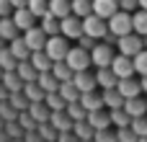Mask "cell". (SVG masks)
I'll return each mask as SVG.
<instances>
[{"label":"cell","instance_id":"23","mask_svg":"<svg viewBox=\"0 0 147 142\" xmlns=\"http://www.w3.org/2000/svg\"><path fill=\"white\" fill-rule=\"evenodd\" d=\"M0 83L5 85L8 93H18V91H23V80L18 78L16 70H13V72H3V75H0Z\"/></svg>","mask_w":147,"mask_h":142},{"label":"cell","instance_id":"33","mask_svg":"<svg viewBox=\"0 0 147 142\" xmlns=\"http://www.w3.org/2000/svg\"><path fill=\"white\" fill-rule=\"evenodd\" d=\"M70 8H72V16L85 18L93 13V0H70Z\"/></svg>","mask_w":147,"mask_h":142},{"label":"cell","instance_id":"10","mask_svg":"<svg viewBox=\"0 0 147 142\" xmlns=\"http://www.w3.org/2000/svg\"><path fill=\"white\" fill-rule=\"evenodd\" d=\"M10 18H13V23H16L18 31H28L31 26H36V16H34L28 8H16V10L10 13Z\"/></svg>","mask_w":147,"mask_h":142},{"label":"cell","instance_id":"50","mask_svg":"<svg viewBox=\"0 0 147 142\" xmlns=\"http://www.w3.org/2000/svg\"><path fill=\"white\" fill-rule=\"evenodd\" d=\"M13 13V3L10 0H0V18H8Z\"/></svg>","mask_w":147,"mask_h":142},{"label":"cell","instance_id":"53","mask_svg":"<svg viewBox=\"0 0 147 142\" xmlns=\"http://www.w3.org/2000/svg\"><path fill=\"white\" fill-rule=\"evenodd\" d=\"M10 3H13V10H16V8H26L28 0H10Z\"/></svg>","mask_w":147,"mask_h":142},{"label":"cell","instance_id":"13","mask_svg":"<svg viewBox=\"0 0 147 142\" xmlns=\"http://www.w3.org/2000/svg\"><path fill=\"white\" fill-rule=\"evenodd\" d=\"M124 111H127L132 119L147 116V98H142V96H137V98H127V101H124Z\"/></svg>","mask_w":147,"mask_h":142},{"label":"cell","instance_id":"60","mask_svg":"<svg viewBox=\"0 0 147 142\" xmlns=\"http://www.w3.org/2000/svg\"><path fill=\"white\" fill-rule=\"evenodd\" d=\"M0 75H3V70H0Z\"/></svg>","mask_w":147,"mask_h":142},{"label":"cell","instance_id":"56","mask_svg":"<svg viewBox=\"0 0 147 142\" xmlns=\"http://www.w3.org/2000/svg\"><path fill=\"white\" fill-rule=\"evenodd\" d=\"M142 41H145V49H147V36H142Z\"/></svg>","mask_w":147,"mask_h":142},{"label":"cell","instance_id":"8","mask_svg":"<svg viewBox=\"0 0 147 142\" xmlns=\"http://www.w3.org/2000/svg\"><path fill=\"white\" fill-rule=\"evenodd\" d=\"M111 70H114V75H116L119 80H124V78H134V75H137V72H134V62H132V57H124V54H116V57H114Z\"/></svg>","mask_w":147,"mask_h":142},{"label":"cell","instance_id":"44","mask_svg":"<svg viewBox=\"0 0 147 142\" xmlns=\"http://www.w3.org/2000/svg\"><path fill=\"white\" fill-rule=\"evenodd\" d=\"M93 142H116V129H96L93 135Z\"/></svg>","mask_w":147,"mask_h":142},{"label":"cell","instance_id":"9","mask_svg":"<svg viewBox=\"0 0 147 142\" xmlns=\"http://www.w3.org/2000/svg\"><path fill=\"white\" fill-rule=\"evenodd\" d=\"M47 34L39 28V26H31L28 31H23V41H26V47L31 49V52H41L44 49V44H47Z\"/></svg>","mask_w":147,"mask_h":142},{"label":"cell","instance_id":"59","mask_svg":"<svg viewBox=\"0 0 147 142\" xmlns=\"http://www.w3.org/2000/svg\"><path fill=\"white\" fill-rule=\"evenodd\" d=\"M85 142H93V140H85Z\"/></svg>","mask_w":147,"mask_h":142},{"label":"cell","instance_id":"51","mask_svg":"<svg viewBox=\"0 0 147 142\" xmlns=\"http://www.w3.org/2000/svg\"><path fill=\"white\" fill-rule=\"evenodd\" d=\"M57 142H80L72 132H62V135H57Z\"/></svg>","mask_w":147,"mask_h":142},{"label":"cell","instance_id":"12","mask_svg":"<svg viewBox=\"0 0 147 142\" xmlns=\"http://www.w3.org/2000/svg\"><path fill=\"white\" fill-rule=\"evenodd\" d=\"M116 91L124 96V101H127V98H137V96H142V85H140L137 78H124V80H119V83H116Z\"/></svg>","mask_w":147,"mask_h":142},{"label":"cell","instance_id":"61","mask_svg":"<svg viewBox=\"0 0 147 142\" xmlns=\"http://www.w3.org/2000/svg\"><path fill=\"white\" fill-rule=\"evenodd\" d=\"M54 142H57V140H54Z\"/></svg>","mask_w":147,"mask_h":142},{"label":"cell","instance_id":"24","mask_svg":"<svg viewBox=\"0 0 147 142\" xmlns=\"http://www.w3.org/2000/svg\"><path fill=\"white\" fill-rule=\"evenodd\" d=\"M39 28H41L47 36H57V34H59V18H54L52 13H47V16L39 18Z\"/></svg>","mask_w":147,"mask_h":142},{"label":"cell","instance_id":"49","mask_svg":"<svg viewBox=\"0 0 147 142\" xmlns=\"http://www.w3.org/2000/svg\"><path fill=\"white\" fill-rule=\"evenodd\" d=\"M96 44H98V41H96V39H90V36H85V34H83V36L78 39V47H83V49H88V52H90V49H93Z\"/></svg>","mask_w":147,"mask_h":142},{"label":"cell","instance_id":"11","mask_svg":"<svg viewBox=\"0 0 147 142\" xmlns=\"http://www.w3.org/2000/svg\"><path fill=\"white\" fill-rule=\"evenodd\" d=\"M72 83L78 85V91H80V93H90V91H96V88H98V85H96V72H90V70L75 72V75H72Z\"/></svg>","mask_w":147,"mask_h":142},{"label":"cell","instance_id":"32","mask_svg":"<svg viewBox=\"0 0 147 142\" xmlns=\"http://www.w3.org/2000/svg\"><path fill=\"white\" fill-rule=\"evenodd\" d=\"M49 72H52V75H54V78H57L59 83H65V80H72V75H75V72L70 70V65H67L65 60H62V62H54Z\"/></svg>","mask_w":147,"mask_h":142},{"label":"cell","instance_id":"2","mask_svg":"<svg viewBox=\"0 0 147 142\" xmlns=\"http://www.w3.org/2000/svg\"><path fill=\"white\" fill-rule=\"evenodd\" d=\"M106 23H109V34H111V36H116V39H121V36H127V34H132V13L116 10Z\"/></svg>","mask_w":147,"mask_h":142},{"label":"cell","instance_id":"7","mask_svg":"<svg viewBox=\"0 0 147 142\" xmlns=\"http://www.w3.org/2000/svg\"><path fill=\"white\" fill-rule=\"evenodd\" d=\"M59 34L65 39H80L83 36V18L78 16H67L59 21Z\"/></svg>","mask_w":147,"mask_h":142},{"label":"cell","instance_id":"34","mask_svg":"<svg viewBox=\"0 0 147 142\" xmlns=\"http://www.w3.org/2000/svg\"><path fill=\"white\" fill-rule=\"evenodd\" d=\"M72 135H75L80 142H85V140H93L96 129H93L88 122H75V124H72Z\"/></svg>","mask_w":147,"mask_h":142},{"label":"cell","instance_id":"17","mask_svg":"<svg viewBox=\"0 0 147 142\" xmlns=\"http://www.w3.org/2000/svg\"><path fill=\"white\" fill-rule=\"evenodd\" d=\"M119 10V3L116 0H93V13L103 21H109L114 13Z\"/></svg>","mask_w":147,"mask_h":142},{"label":"cell","instance_id":"36","mask_svg":"<svg viewBox=\"0 0 147 142\" xmlns=\"http://www.w3.org/2000/svg\"><path fill=\"white\" fill-rule=\"evenodd\" d=\"M16 67H18V60L10 54L8 47H3V49H0V70H3V72H13Z\"/></svg>","mask_w":147,"mask_h":142},{"label":"cell","instance_id":"15","mask_svg":"<svg viewBox=\"0 0 147 142\" xmlns=\"http://www.w3.org/2000/svg\"><path fill=\"white\" fill-rule=\"evenodd\" d=\"M85 122L93 127V129H109L111 127V116H109V109H98V111H88Z\"/></svg>","mask_w":147,"mask_h":142},{"label":"cell","instance_id":"29","mask_svg":"<svg viewBox=\"0 0 147 142\" xmlns=\"http://www.w3.org/2000/svg\"><path fill=\"white\" fill-rule=\"evenodd\" d=\"M16 72H18V78L23 80V83H34L36 78H39V72H36V67L26 60V62H18V67H16Z\"/></svg>","mask_w":147,"mask_h":142},{"label":"cell","instance_id":"28","mask_svg":"<svg viewBox=\"0 0 147 142\" xmlns=\"http://www.w3.org/2000/svg\"><path fill=\"white\" fill-rule=\"evenodd\" d=\"M0 39H3V41L18 39V28H16V23H13L10 16H8V18H0Z\"/></svg>","mask_w":147,"mask_h":142},{"label":"cell","instance_id":"14","mask_svg":"<svg viewBox=\"0 0 147 142\" xmlns=\"http://www.w3.org/2000/svg\"><path fill=\"white\" fill-rule=\"evenodd\" d=\"M116 83H119V78L114 75V70H111V67H98V70H96V85H98L101 91L116 88Z\"/></svg>","mask_w":147,"mask_h":142},{"label":"cell","instance_id":"1","mask_svg":"<svg viewBox=\"0 0 147 142\" xmlns=\"http://www.w3.org/2000/svg\"><path fill=\"white\" fill-rule=\"evenodd\" d=\"M44 52H47V57H49L52 62H62V60L67 57V52H70V39H65L62 34L49 36L47 44H44Z\"/></svg>","mask_w":147,"mask_h":142},{"label":"cell","instance_id":"52","mask_svg":"<svg viewBox=\"0 0 147 142\" xmlns=\"http://www.w3.org/2000/svg\"><path fill=\"white\" fill-rule=\"evenodd\" d=\"M8 96H10V93H8V91H5V85L0 83V101H8Z\"/></svg>","mask_w":147,"mask_h":142},{"label":"cell","instance_id":"46","mask_svg":"<svg viewBox=\"0 0 147 142\" xmlns=\"http://www.w3.org/2000/svg\"><path fill=\"white\" fill-rule=\"evenodd\" d=\"M140 137L132 132V127H121V129H116V142H137Z\"/></svg>","mask_w":147,"mask_h":142},{"label":"cell","instance_id":"27","mask_svg":"<svg viewBox=\"0 0 147 142\" xmlns=\"http://www.w3.org/2000/svg\"><path fill=\"white\" fill-rule=\"evenodd\" d=\"M67 103H72V101H80V91H78V85L72 83V80H65V83H59V91H57Z\"/></svg>","mask_w":147,"mask_h":142},{"label":"cell","instance_id":"22","mask_svg":"<svg viewBox=\"0 0 147 142\" xmlns=\"http://www.w3.org/2000/svg\"><path fill=\"white\" fill-rule=\"evenodd\" d=\"M28 62L36 67V72H49V70H52V65H54V62L47 57V52H44V49H41V52H31Z\"/></svg>","mask_w":147,"mask_h":142},{"label":"cell","instance_id":"35","mask_svg":"<svg viewBox=\"0 0 147 142\" xmlns=\"http://www.w3.org/2000/svg\"><path fill=\"white\" fill-rule=\"evenodd\" d=\"M109 116H111V127H116V129L132 124V116H129L124 109H114V111H109Z\"/></svg>","mask_w":147,"mask_h":142},{"label":"cell","instance_id":"54","mask_svg":"<svg viewBox=\"0 0 147 142\" xmlns=\"http://www.w3.org/2000/svg\"><path fill=\"white\" fill-rule=\"evenodd\" d=\"M140 85H142V93H147V75H145V78H140Z\"/></svg>","mask_w":147,"mask_h":142},{"label":"cell","instance_id":"42","mask_svg":"<svg viewBox=\"0 0 147 142\" xmlns=\"http://www.w3.org/2000/svg\"><path fill=\"white\" fill-rule=\"evenodd\" d=\"M8 103H10V106H13L18 114L28 109V101H26V96H23L21 91H18V93H10V96H8Z\"/></svg>","mask_w":147,"mask_h":142},{"label":"cell","instance_id":"18","mask_svg":"<svg viewBox=\"0 0 147 142\" xmlns=\"http://www.w3.org/2000/svg\"><path fill=\"white\" fill-rule=\"evenodd\" d=\"M26 111H28V116H31L36 124H47V122H49V114H52V111L47 109L44 101H34V103H28Z\"/></svg>","mask_w":147,"mask_h":142},{"label":"cell","instance_id":"6","mask_svg":"<svg viewBox=\"0 0 147 142\" xmlns=\"http://www.w3.org/2000/svg\"><path fill=\"white\" fill-rule=\"evenodd\" d=\"M116 47H119V54H124V57H134V54H140L142 49H145V41H142V36L140 34H127V36H121L119 41H116Z\"/></svg>","mask_w":147,"mask_h":142},{"label":"cell","instance_id":"57","mask_svg":"<svg viewBox=\"0 0 147 142\" xmlns=\"http://www.w3.org/2000/svg\"><path fill=\"white\" fill-rule=\"evenodd\" d=\"M137 142H147V137H140V140H137Z\"/></svg>","mask_w":147,"mask_h":142},{"label":"cell","instance_id":"3","mask_svg":"<svg viewBox=\"0 0 147 142\" xmlns=\"http://www.w3.org/2000/svg\"><path fill=\"white\" fill-rule=\"evenodd\" d=\"M114 57H116V52H114V47L106 44V41H98V44L90 49V65H96V70H98V67H111Z\"/></svg>","mask_w":147,"mask_h":142},{"label":"cell","instance_id":"47","mask_svg":"<svg viewBox=\"0 0 147 142\" xmlns=\"http://www.w3.org/2000/svg\"><path fill=\"white\" fill-rule=\"evenodd\" d=\"M18 122H21V127H23L26 132H36V127H39V124L28 116V111H21V114H18Z\"/></svg>","mask_w":147,"mask_h":142},{"label":"cell","instance_id":"19","mask_svg":"<svg viewBox=\"0 0 147 142\" xmlns=\"http://www.w3.org/2000/svg\"><path fill=\"white\" fill-rule=\"evenodd\" d=\"M101 98H103V106H106L109 111H114V109H124V96H121L116 88L101 91Z\"/></svg>","mask_w":147,"mask_h":142},{"label":"cell","instance_id":"43","mask_svg":"<svg viewBox=\"0 0 147 142\" xmlns=\"http://www.w3.org/2000/svg\"><path fill=\"white\" fill-rule=\"evenodd\" d=\"M16 119H18V111L8 101H0V122L5 124V122H16Z\"/></svg>","mask_w":147,"mask_h":142},{"label":"cell","instance_id":"25","mask_svg":"<svg viewBox=\"0 0 147 142\" xmlns=\"http://www.w3.org/2000/svg\"><path fill=\"white\" fill-rule=\"evenodd\" d=\"M36 83H39V88H41L44 93H57V91H59V80H57L52 72H39Z\"/></svg>","mask_w":147,"mask_h":142},{"label":"cell","instance_id":"20","mask_svg":"<svg viewBox=\"0 0 147 142\" xmlns=\"http://www.w3.org/2000/svg\"><path fill=\"white\" fill-rule=\"evenodd\" d=\"M80 106L85 111H98V109H106L103 106V98L98 91H90V93H80Z\"/></svg>","mask_w":147,"mask_h":142},{"label":"cell","instance_id":"16","mask_svg":"<svg viewBox=\"0 0 147 142\" xmlns=\"http://www.w3.org/2000/svg\"><path fill=\"white\" fill-rule=\"evenodd\" d=\"M49 124L57 129V135H62V132H72V124H75V122H72L65 111H52V114H49Z\"/></svg>","mask_w":147,"mask_h":142},{"label":"cell","instance_id":"39","mask_svg":"<svg viewBox=\"0 0 147 142\" xmlns=\"http://www.w3.org/2000/svg\"><path fill=\"white\" fill-rule=\"evenodd\" d=\"M26 8H28L36 18H41V16H47V13H49V0H28V3H26Z\"/></svg>","mask_w":147,"mask_h":142},{"label":"cell","instance_id":"48","mask_svg":"<svg viewBox=\"0 0 147 142\" xmlns=\"http://www.w3.org/2000/svg\"><path fill=\"white\" fill-rule=\"evenodd\" d=\"M116 3H119V10H124V13L140 10V3H137V0H116Z\"/></svg>","mask_w":147,"mask_h":142},{"label":"cell","instance_id":"5","mask_svg":"<svg viewBox=\"0 0 147 142\" xmlns=\"http://www.w3.org/2000/svg\"><path fill=\"white\" fill-rule=\"evenodd\" d=\"M83 34L98 41V39H103V36L109 34V23H106L103 18H98L96 13H90V16L83 18Z\"/></svg>","mask_w":147,"mask_h":142},{"label":"cell","instance_id":"4","mask_svg":"<svg viewBox=\"0 0 147 142\" xmlns=\"http://www.w3.org/2000/svg\"><path fill=\"white\" fill-rule=\"evenodd\" d=\"M65 62L70 65L72 72H83V70H90V52L83 49V47H70Z\"/></svg>","mask_w":147,"mask_h":142},{"label":"cell","instance_id":"45","mask_svg":"<svg viewBox=\"0 0 147 142\" xmlns=\"http://www.w3.org/2000/svg\"><path fill=\"white\" fill-rule=\"evenodd\" d=\"M132 132L137 137H147V116H140V119H132Z\"/></svg>","mask_w":147,"mask_h":142},{"label":"cell","instance_id":"31","mask_svg":"<svg viewBox=\"0 0 147 142\" xmlns=\"http://www.w3.org/2000/svg\"><path fill=\"white\" fill-rule=\"evenodd\" d=\"M132 31L140 34V36H147V10H134L132 13Z\"/></svg>","mask_w":147,"mask_h":142},{"label":"cell","instance_id":"58","mask_svg":"<svg viewBox=\"0 0 147 142\" xmlns=\"http://www.w3.org/2000/svg\"><path fill=\"white\" fill-rule=\"evenodd\" d=\"M3 47H5V41H3V39H0V49H3Z\"/></svg>","mask_w":147,"mask_h":142},{"label":"cell","instance_id":"41","mask_svg":"<svg viewBox=\"0 0 147 142\" xmlns=\"http://www.w3.org/2000/svg\"><path fill=\"white\" fill-rule=\"evenodd\" d=\"M36 135L41 137V142H54L57 140V129H54L49 122H47V124H39V127H36Z\"/></svg>","mask_w":147,"mask_h":142},{"label":"cell","instance_id":"38","mask_svg":"<svg viewBox=\"0 0 147 142\" xmlns=\"http://www.w3.org/2000/svg\"><path fill=\"white\" fill-rule=\"evenodd\" d=\"M44 103H47L49 111H65V106H67V101H65L59 93H47V96H44Z\"/></svg>","mask_w":147,"mask_h":142},{"label":"cell","instance_id":"55","mask_svg":"<svg viewBox=\"0 0 147 142\" xmlns=\"http://www.w3.org/2000/svg\"><path fill=\"white\" fill-rule=\"evenodd\" d=\"M140 3V10H147V0H137Z\"/></svg>","mask_w":147,"mask_h":142},{"label":"cell","instance_id":"21","mask_svg":"<svg viewBox=\"0 0 147 142\" xmlns=\"http://www.w3.org/2000/svg\"><path fill=\"white\" fill-rule=\"evenodd\" d=\"M8 49H10V54L18 60V62H26L28 57H31V49L26 47V41H23V36H18V39H13V41H8Z\"/></svg>","mask_w":147,"mask_h":142},{"label":"cell","instance_id":"40","mask_svg":"<svg viewBox=\"0 0 147 142\" xmlns=\"http://www.w3.org/2000/svg\"><path fill=\"white\" fill-rule=\"evenodd\" d=\"M132 62H134V72H137L140 78H145L147 75V49H142L140 54H134Z\"/></svg>","mask_w":147,"mask_h":142},{"label":"cell","instance_id":"30","mask_svg":"<svg viewBox=\"0 0 147 142\" xmlns=\"http://www.w3.org/2000/svg\"><path fill=\"white\" fill-rule=\"evenodd\" d=\"M21 93L26 96V101H28V103H34V101H44V96H47V93L39 88V83H36V80H34V83H23V91H21Z\"/></svg>","mask_w":147,"mask_h":142},{"label":"cell","instance_id":"26","mask_svg":"<svg viewBox=\"0 0 147 142\" xmlns=\"http://www.w3.org/2000/svg\"><path fill=\"white\" fill-rule=\"evenodd\" d=\"M49 13L54 16V18H67V16H72V8H70V0H49Z\"/></svg>","mask_w":147,"mask_h":142},{"label":"cell","instance_id":"37","mask_svg":"<svg viewBox=\"0 0 147 142\" xmlns=\"http://www.w3.org/2000/svg\"><path fill=\"white\" fill-rule=\"evenodd\" d=\"M65 114H67L72 122H85V116H88V111L80 106V101H72V103H67V106H65Z\"/></svg>","mask_w":147,"mask_h":142}]
</instances>
